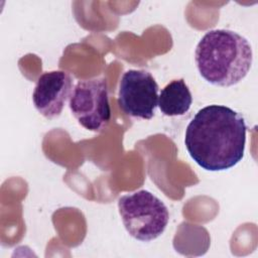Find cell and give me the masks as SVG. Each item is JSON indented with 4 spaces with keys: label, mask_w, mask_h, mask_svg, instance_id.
I'll return each instance as SVG.
<instances>
[{
    "label": "cell",
    "mask_w": 258,
    "mask_h": 258,
    "mask_svg": "<svg viewBox=\"0 0 258 258\" xmlns=\"http://www.w3.org/2000/svg\"><path fill=\"white\" fill-rule=\"evenodd\" d=\"M118 210L126 231L142 242L158 238L169 220L164 203L145 189L122 196L118 201Z\"/></svg>",
    "instance_id": "obj_3"
},
{
    "label": "cell",
    "mask_w": 258,
    "mask_h": 258,
    "mask_svg": "<svg viewBox=\"0 0 258 258\" xmlns=\"http://www.w3.org/2000/svg\"><path fill=\"white\" fill-rule=\"evenodd\" d=\"M195 60L199 73L208 83L231 87L247 76L253 51L249 41L236 31L214 29L206 32L199 41Z\"/></svg>",
    "instance_id": "obj_2"
},
{
    "label": "cell",
    "mask_w": 258,
    "mask_h": 258,
    "mask_svg": "<svg viewBox=\"0 0 258 258\" xmlns=\"http://www.w3.org/2000/svg\"><path fill=\"white\" fill-rule=\"evenodd\" d=\"M118 104L132 117L149 120L158 105V85L149 72L129 70L120 80Z\"/></svg>",
    "instance_id": "obj_5"
},
{
    "label": "cell",
    "mask_w": 258,
    "mask_h": 258,
    "mask_svg": "<svg viewBox=\"0 0 258 258\" xmlns=\"http://www.w3.org/2000/svg\"><path fill=\"white\" fill-rule=\"evenodd\" d=\"M192 103L191 93L183 79L168 83L158 96V107L165 116H181Z\"/></svg>",
    "instance_id": "obj_7"
},
{
    "label": "cell",
    "mask_w": 258,
    "mask_h": 258,
    "mask_svg": "<svg viewBox=\"0 0 258 258\" xmlns=\"http://www.w3.org/2000/svg\"><path fill=\"white\" fill-rule=\"evenodd\" d=\"M247 126L241 114L223 105H209L188 123L184 144L194 161L209 171L235 166L245 152Z\"/></svg>",
    "instance_id": "obj_1"
},
{
    "label": "cell",
    "mask_w": 258,
    "mask_h": 258,
    "mask_svg": "<svg viewBox=\"0 0 258 258\" xmlns=\"http://www.w3.org/2000/svg\"><path fill=\"white\" fill-rule=\"evenodd\" d=\"M69 105L79 123L90 131L100 132L110 122L109 93L107 83L103 79L78 82L72 92Z\"/></svg>",
    "instance_id": "obj_4"
},
{
    "label": "cell",
    "mask_w": 258,
    "mask_h": 258,
    "mask_svg": "<svg viewBox=\"0 0 258 258\" xmlns=\"http://www.w3.org/2000/svg\"><path fill=\"white\" fill-rule=\"evenodd\" d=\"M73 92V79L63 71L42 74L36 82L32 102L35 109L45 118L53 119L60 115Z\"/></svg>",
    "instance_id": "obj_6"
}]
</instances>
